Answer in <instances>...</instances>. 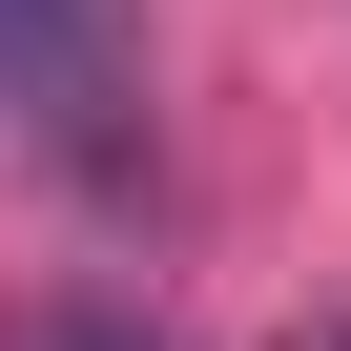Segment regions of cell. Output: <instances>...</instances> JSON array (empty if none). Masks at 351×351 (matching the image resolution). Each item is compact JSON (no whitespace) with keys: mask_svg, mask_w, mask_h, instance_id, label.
<instances>
[{"mask_svg":"<svg viewBox=\"0 0 351 351\" xmlns=\"http://www.w3.org/2000/svg\"><path fill=\"white\" fill-rule=\"evenodd\" d=\"M0 83H21L62 145H104V104H124V0H0Z\"/></svg>","mask_w":351,"mask_h":351,"instance_id":"cell-1","label":"cell"},{"mask_svg":"<svg viewBox=\"0 0 351 351\" xmlns=\"http://www.w3.org/2000/svg\"><path fill=\"white\" fill-rule=\"evenodd\" d=\"M289 351H351V310H310V330H289Z\"/></svg>","mask_w":351,"mask_h":351,"instance_id":"cell-2","label":"cell"},{"mask_svg":"<svg viewBox=\"0 0 351 351\" xmlns=\"http://www.w3.org/2000/svg\"><path fill=\"white\" fill-rule=\"evenodd\" d=\"M62 351H124V330H62Z\"/></svg>","mask_w":351,"mask_h":351,"instance_id":"cell-3","label":"cell"}]
</instances>
